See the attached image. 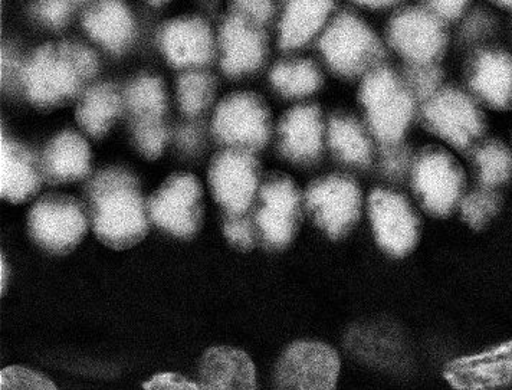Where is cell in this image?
Returning <instances> with one entry per match:
<instances>
[{
  "label": "cell",
  "mask_w": 512,
  "mask_h": 390,
  "mask_svg": "<svg viewBox=\"0 0 512 390\" xmlns=\"http://www.w3.org/2000/svg\"><path fill=\"white\" fill-rule=\"evenodd\" d=\"M360 5L367 6V8L380 9V8H389V6L395 5V3L386 2V0H383V2H361Z\"/></svg>",
  "instance_id": "46"
},
{
  "label": "cell",
  "mask_w": 512,
  "mask_h": 390,
  "mask_svg": "<svg viewBox=\"0 0 512 390\" xmlns=\"http://www.w3.org/2000/svg\"><path fill=\"white\" fill-rule=\"evenodd\" d=\"M25 62L19 61L18 54L11 47L2 48V83L3 87L21 84L22 70Z\"/></svg>",
  "instance_id": "42"
},
{
  "label": "cell",
  "mask_w": 512,
  "mask_h": 390,
  "mask_svg": "<svg viewBox=\"0 0 512 390\" xmlns=\"http://www.w3.org/2000/svg\"><path fill=\"white\" fill-rule=\"evenodd\" d=\"M222 232L226 241L239 251H251L258 244V234H256L252 213L223 215Z\"/></svg>",
  "instance_id": "35"
},
{
  "label": "cell",
  "mask_w": 512,
  "mask_h": 390,
  "mask_svg": "<svg viewBox=\"0 0 512 390\" xmlns=\"http://www.w3.org/2000/svg\"><path fill=\"white\" fill-rule=\"evenodd\" d=\"M41 157L9 137L0 143V195L11 203H24L41 189Z\"/></svg>",
  "instance_id": "20"
},
{
  "label": "cell",
  "mask_w": 512,
  "mask_h": 390,
  "mask_svg": "<svg viewBox=\"0 0 512 390\" xmlns=\"http://www.w3.org/2000/svg\"><path fill=\"white\" fill-rule=\"evenodd\" d=\"M150 222L176 238L198 234L203 221V188L190 173H173L147 199Z\"/></svg>",
  "instance_id": "8"
},
{
  "label": "cell",
  "mask_w": 512,
  "mask_h": 390,
  "mask_svg": "<svg viewBox=\"0 0 512 390\" xmlns=\"http://www.w3.org/2000/svg\"><path fill=\"white\" fill-rule=\"evenodd\" d=\"M88 225L87 208L62 193L42 196L28 213L29 237L49 254H70L87 235Z\"/></svg>",
  "instance_id": "6"
},
{
  "label": "cell",
  "mask_w": 512,
  "mask_h": 390,
  "mask_svg": "<svg viewBox=\"0 0 512 390\" xmlns=\"http://www.w3.org/2000/svg\"><path fill=\"white\" fill-rule=\"evenodd\" d=\"M479 179L484 189L492 190L507 182L512 175V157L504 144L488 142L479 147L477 156Z\"/></svg>",
  "instance_id": "31"
},
{
  "label": "cell",
  "mask_w": 512,
  "mask_h": 390,
  "mask_svg": "<svg viewBox=\"0 0 512 390\" xmlns=\"http://www.w3.org/2000/svg\"><path fill=\"white\" fill-rule=\"evenodd\" d=\"M422 119L432 133L458 150L471 149L484 133L481 111L468 95L456 88H441L423 104Z\"/></svg>",
  "instance_id": "13"
},
{
  "label": "cell",
  "mask_w": 512,
  "mask_h": 390,
  "mask_svg": "<svg viewBox=\"0 0 512 390\" xmlns=\"http://www.w3.org/2000/svg\"><path fill=\"white\" fill-rule=\"evenodd\" d=\"M494 21L491 16L485 12H475L466 19L464 26H462V38L465 41H477V39L484 38L491 34L494 29Z\"/></svg>",
  "instance_id": "41"
},
{
  "label": "cell",
  "mask_w": 512,
  "mask_h": 390,
  "mask_svg": "<svg viewBox=\"0 0 512 390\" xmlns=\"http://www.w3.org/2000/svg\"><path fill=\"white\" fill-rule=\"evenodd\" d=\"M131 133L136 149L150 160L159 159L169 142V129L164 121L131 124Z\"/></svg>",
  "instance_id": "33"
},
{
  "label": "cell",
  "mask_w": 512,
  "mask_h": 390,
  "mask_svg": "<svg viewBox=\"0 0 512 390\" xmlns=\"http://www.w3.org/2000/svg\"><path fill=\"white\" fill-rule=\"evenodd\" d=\"M41 166L44 180L51 185L78 182L88 178L93 169L90 144L75 131H61L45 146Z\"/></svg>",
  "instance_id": "21"
},
{
  "label": "cell",
  "mask_w": 512,
  "mask_h": 390,
  "mask_svg": "<svg viewBox=\"0 0 512 390\" xmlns=\"http://www.w3.org/2000/svg\"><path fill=\"white\" fill-rule=\"evenodd\" d=\"M221 68L228 77L251 74L267 58V34L241 13L231 11L222 19L218 34Z\"/></svg>",
  "instance_id": "16"
},
{
  "label": "cell",
  "mask_w": 512,
  "mask_h": 390,
  "mask_svg": "<svg viewBox=\"0 0 512 390\" xmlns=\"http://www.w3.org/2000/svg\"><path fill=\"white\" fill-rule=\"evenodd\" d=\"M305 206L314 224L331 239L346 237L359 221V186L346 176L318 179L305 192Z\"/></svg>",
  "instance_id": "11"
},
{
  "label": "cell",
  "mask_w": 512,
  "mask_h": 390,
  "mask_svg": "<svg viewBox=\"0 0 512 390\" xmlns=\"http://www.w3.org/2000/svg\"><path fill=\"white\" fill-rule=\"evenodd\" d=\"M0 268H2V275H0V278H2V294H5L6 288H8V280H9V267L8 262L5 260V255L2 254V265H0Z\"/></svg>",
  "instance_id": "45"
},
{
  "label": "cell",
  "mask_w": 512,
  "mask_h": 390,
  "mask_svg": "<svg viewBox=\"0 0 512 390\" xmlns=\"http://www.w3.org/2000/svg\"><path fill=\"white\" fill-rule=\"evenodd\" d=\"M210 130L226 149L254 153L271 137V114L259 95L229 94L216 106Z\"/></svg>",
  "instance_id": "7"
},
{
  "label": "cell",
  "mask_w": 512,
  "mask_h": 390,
  "mask_svg": "<svg viewBox=\"0 0 512 390\" xmlns=\"http://www.w3.org/2000/svg\"><path fill=\"white\" fill-rule=\"evenodd\" d=\"M443 72L436 64H408L405 70V83L416 101L423 104L441 91Z\"/></svg>",
  "instance_id": "32"
},
{
  "label": "cell",
  "mask_w": 512,
  "mask_h": 390,
  "mask_svg": "<svg viewBox=\"0 0 512 390\" xmlns=\"http://www.w3.org/2000/svg\"><path fill=\"white\" fill-rule=\"evenodd\" d=\"M124 110L131 124L164 121L167 111V93L162 78L141 74L133 78L123 91Z\"/></svg>",
  "instance_id": "27"
},
{
  "label": "cell",
  "mask_w": 512,
  "mask_h": 390,
  "mask_svg": "<svg viewBox=\"0 0 512 390\" xmlns=\"http://www.w3.org/2000/svg\"><path fill=\"white\" fill-rule=\"evenodd\" d=\"M198 379L202 390H258L251 357L231 346L206 350L200 360Z\"/></svg>",
  "instance_id": "22"
},
{
  "label": "cell",
  "mask_w": 512,
  "mask_h": 390,
  "mask_svg": "<svg viewBox=\"0 0 512 390\" xmlns=\"http://www.w3.org/2000/svg\"><path fill=\"white\" fill-rule=\"evenodd\" d=\"M466 2H456V0H449V2H431L428 3V9L435 13L441 21L445 19H456L464 13Z\"/></svg>",
  "instance_id": "44"
},
{
  "label": "cell",
  "mask_w": 512,
  "mask_h": 390,
  "mask_svg": "<svg viewBox=\"0 0 512 390\" xmlns=\"http://www.w3.org/2000/svg\"><path fill=\"white\" fill-rule=\"evenodd\" d=\"M443 378L456 390H494L508 385L512 382V340L452 360L443 369Z\"/></svg>",
  "instance_id": "18"
},
{
  "label": "cell",
  "mask_w": 512,
  "mask_h": 390,
  "mask_svg": "<svg viewBox=\"0 0 512 390\" xmlns=\"http://www.w3.org/2000/svg\"><path fill=\"white\" fill-rule=\"evenodd\" d=\"M218 81L203 68L186 70L177 78V103L180 110L190 119L205 113L215 100Z\"/></svg>",
  "instance_id": "30"
},
{
  "label": "cell",
  "mask_w": 512,
  "mask_h": 390,
  "mask_svg": "<svg viewBox=\"0 0 512 390\" xmlns=\"http://www.w3.org/2000/svg\"><path fill=\"white\" fill-rule=\"evenodd\" d=\"M159 47L173 67L185 71L206 67L216 54L212 29L199 16L167 21L159 32Z\"/></svg>",
  "instance_id": "17"
},
{
  "label": "cell",
  "mask_w": 512,
  "mask_h": 390,
  "mask_svg": "<svg viewBox=\"0 0 512 390\" xmlns=\"http://www.w3.org/2000/svg\"><path fill=\"white\" fill-rule=\"evenodd\" d=\"M208 180L223 215H248L258 198L261 179L254 153L225 149L210 162Z\"/></svg>",
  "instance_id": "9"
},
{
  "label": "cell",
  "mask_w": 512,
  "mask_h": 390,
  "mask_svg": "<svg viewBox=\"0 0 512 390\" xmlns=\"http://www.w3.org/2000/svg\"><path fill=\"white\" fill-rule=\"evenodd\" d=\"M340 367V356L328 344L292 343L275 366V390H336Z\"/></svg>",
  "instance_id": "10"
},
{
  "label": "cell",
  "mask_w": 512,
  "mask_h": 390,
  "mask_svg": "<svg viewBox=\"0 0 512 390\" xmlns=\"http://www.w3.org/2000/svg\"><path fill=\"white\" fill-rule=\"evenodd\" d=\"M124 110L123 93L111 83L91 84L78 98L75 120L84 133L101 139Z\"/></svg>",
  "instance_id": "25"
},
{
  "label": "cell",
  "mask_w": 512,
  "mask_h": 390,
  "mask_svg": "<svg viewBox=\"0 0 512 390\" xmlns=\"http://www.w3.org/2000/svg\"><path fill=\"white\" fill-rule=\"evenodd\" d=\"M469 83L489 106L507 110L512 106V58L501 51L479 52Z\"/></svg>",
  "instance_id": "24"
},
{
  "label": "cell",
  "mask_w": 512,
  "mask_h": 390,
  "mask_svg": "<svg viewBox=\"0 0 512 390\" xmlns=\"http://www.w3.org/2000/svg\"><path fill=\"white\" fill-rule=\"evenodd\" d=\"M94 49L77 41L48 42L25 61L21 85L32 106L52 110L80 98L98 74Z\"/></svg>",
  "instance_id": "2"
},
{
  "label": "cell",
  "mask_w": 512,
  "mask_h": 390,
  "mask_svg": "<svg viewBox=\"0 0 512 390\" xmlns=\"http://www.w3.org/2000/svg\"><path fill=\"white\" fill-rule=\"evenodd\" d=\"M164 3H166V2H152V5H154V6H162V5H164Z\"/></svg>",
  "instance_id": "48"
},
{
  "label": "cell",
  "mask_w": 512,
  "mask_h": 390,
  "mask_svg": "<svg viewBox=\"0 0 512 390\" xmlns=\"http://www.w3.org/2000/svg\"><path fill=\"white\" fill-rule=\"evenodd\" d=\"M231 11L241 13L255 24L264 26L271 21L275 13V5L265 0H239L231 3Z\"/></svg>",
  "instance_id": "39"
},
{
  "label": "cell",
  "mask_w": 512,
  "mask_h": 390,
  "mask_svg": "<svg viewBox=\"0 0 512 390\" xmlns=\"http://www.w3.org/2000/svg\"><path fill=\"white\" fill-rule=\"evenodd\" d=\"M323 113L313 104L288 110L278 124V149L295 165H313L324 152Z\"/></svg>",
  "instance_id": "19"
},
{
  "label": "cell",
  "mask_w": 512,
  "mask_h": 390,
  "mask_svg": "<svg viewBox=\"0 0 512 390\" xmlns=\"http://www.w3.org/2000/svg\"><path fill=\"white\" fill-rule=\"evenodd\" d=\"M369 216L377 244L386 254L406 257L418 244V216L403 196L374 190L369 198Z\"/></svg>",
  "instance_id": "15"
},
{
  "label": "cell",
  "mask_w": 512,
  "mask_h": 390,
  "mask_svg": "<svg viewBox=\"0 0 512 390\" xmlns=\"http://www.w3.org/2000/svg\"><path fill=\"white\" fill-rule=\"evenodd\" d=\"M389 41L409 64H436L448 44V34L443 21L428 8H410L393 16Z\"/></svg>",
  "instance_id": "14"
},
{
  "label": "cell",
  "mask_w": 512,
  "mask_h": 390,
  "mask_svg": "<svg viewBox=\"0 0 512 390\" xmlns=\"http://www.w3.org/2000/svg\"><path fill=\"white\" fill-rule=\"evenodd\" d=\"M88 219L105 247L128 249L149 234L150 218L139 179L124 167H105L85 188Z\"/></svg>",
  "instance_id": "1"
},
{
  "label": "cell",
  "mask_w": 512,
  "mask_h": 390,
  "mask_svg": "<svg viewBox=\"0 0 512 390\" xmlns=\"http://www.w3.org/2000/svg\"><path fill=\"white\" fill-rule=\"evenodd\" d=\"M0 390H57V386L36 370L9 366L0 373Z\"/></svg>",
  "instance_id": "36"
},
{
  "label": "cell",
  "mask_w": 512,
  "mask_h": 390,
  "mask_svg": "<svg viewBox=\"0 0 512 390\" xmlns=\"http://www.w3.org/2000/svg\"><path fill=\"white\" fill-rule=\"evenodd\" d=\"M412 153L403 143L380 146V166L386 178L399 180L408 173Z\"/></svg>",
  "instance_id": "37"
},
{
  "label": "cell",
  "mask_w": 512,
  "mask_h": 390,
  "mask_svg": "<svg viewBox=\"0 0 512 390\" xmlns=\"http://www.w3.org/2000/svg\"><path fill=\"white\" fill-rule=\"evenodd\" d=\"M500 208V199L492 190L484 189L466 196L461 203L462 216L466 224L481 229Z\"/></svg>",
  "instance_id": "34"
},
{
  "label": "cell",
  "mask_w": 512,
  "mask_h": 390,
  "mask_svg": "<svg viewBox=\"0 0 512 390\" xmlns=\"http://www.w3.org/2000/svg\"><path fill=\"white\" fill-rule=\"evenodd\" d=\"M300 189L294 180L272 173L261 183L252 219L258 242L269 251H281L294 241L301 222Z\"/></svg>",
  "instance_id": "4"
},
{
  "label": "cell",
  "mask_w": 512,
  "mask_h": 390,
  "mask_svg": "<svg viewBox=\"0 0 512 390\" xmlns=\"http://www.w3.org/2000/svg\"><path fill=\"white\" fill-rule=\"evenodd\" d=\"M360 103L366 108L369 129L380 146L402 143L416 107L405 81L389 68H374L361 83Z\"/></svg>",
  "instance_id": "3"
},
{
  "label": "cell",
  "mask_w": 512,
  "mask_h": 390,
  "mask_svg": "<svg viewBox=\"0 0 512 390\" xmlns=\"http://www.w3.org/2000/svg\"><path fill=\"white\" fill-rule=\"evenodd\" d=\"M203 133L198 124H183L176 131V143L180 150L185 153L193 154L198 152L202 144Z\"/></svg>",
  "instance_id": "43"
},
{
  "label": "cell",
  "mask_w": 512,
  "mask_h": 390,
  "mask_svg": "<svg viewBox=\"0 0 512 390\" xmlns=\"http://www.w3.org/2000/svg\"><path fill=\"white\" fill-rule=\"evenodd\" d=\"M328 146L341 162L353 166H369L372 162V143L359 121L353 117L333 116L328 123Z\"/></svg>",
  "instance_id": "28"
},
{
  "label": "cell",
  "mask_w": 512,
  "mask_h": 390,
  "mask_svg": "<svg viewBox=\"0 0 512 390\" xmlns=\"http://www.w3.org/2000/svg\"><path fill=\"white\" fill-rule=\"evenodd\" d=\"M144 390H202L198 382L185 378L179 373H160L144 383Z\"/></svg>",
  "instance_id": "40"
},
{
  "label": "cell",
  "mask_w": 512,
  "mask_h": 390,
  "mask_svg": "<svg viewBox=\"0 0 512 390\" xmlns=\"http://www.w3.org/2000/svg\"><path fill=\"white\" fill-rule=\"evenodd\" d=\"M324 60L331 70L344 77L373 71L383 61L384 48L360 18L349 12L340 13L331 21L318 42Z\"/></svg>",
  "instance_id": "5"
},
{
  "label": "cell",
  "mask_w": 512,
  "mask_h": 390,
  "mask_svg": "<svg viewBox=\"0 0 512 390\" xmlns=\"http://www.w3.org/2000/svg\"><path fill=\"white\" fill-rule=\"evenodd\" d=\"M333 2L294 0L288 2L280 24L278 45L282 51H291L307 45L326 24L333 11Z\"/></svg>",
  "instance_id": "26"
},
{
  "label": "cell",
  "mask_w": 512,
  "mask_h": 390,
  "mask_svg": "<svg viewBox=\"0 0 512 390\" xmlns=\"http://www.w3.org/2000/svg\"><path fill=\"white\" fill-rule=\"evenodd\" d=\"M82 26L95 42L113 54H123L136 36L134 16L126 3L117 0L90 3L82 13Z\"/></svg>",
  "instance_id": "23"
},
{
  "label": "cell",
  "mask_w": 512,
  "mask_h": 390,
  "mask_svg": "<svg viewBox=\"0 0 512 390\" xmlns=\"http://www.w3.org/2000/svg\"><path fill=\"white\" fill-rule=\"evenodd\" d=\"M412 180L423 208L436 216H448L454 211L464 189L461 166L438 147H428L416 157Z\"/></svg>",
  "instance_id": "12"
},
{
  "label": "cell",
  "mask_w": 512,
  "mask_h": 390,
  "mask_svg": "<svg viewBox=\"0 0 512 390\" xmlns=\"http://www.w3.org/2000/svg\"><path fill=\"white\" fill-rule=\"evenodd\" d=\"M498 6H504V8L512 9V2H500Z\"/></svg>",
  "instance_id": "47"
},
{
  "label": "cell",
  "mask_w": 512,
  "mask_h": 390,
  "mask_svg": "<svg viewBox=\"0 0 512 390\" xmlns=\"http://www.w3.org/2000/svg\"><path fill=\"white\" fill-rule=\"evenodd\" d=\"M74 5L77 3L68 0H45L32 3V12L42 24L59 29L68 24Z\"/></svg>",
  "instance_id": "38"
},
{
  "label": "cell",
  "mask_w": 512,
  "mask_h": 390,
  "mask_svg": "<svg viewBox=\"0 0 512 390\" xmlns=\"http://www.w3.org/2000/svg\"><path fill=\"white\" fill-rule=\"evenodd\" d=\"M269 80L284 97L301 98L320 90L323 74L310 60L281 61L272 68Z\"/></svg>",
  "instance_id": "29"
}]
</instances>
